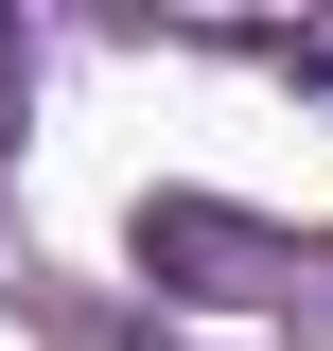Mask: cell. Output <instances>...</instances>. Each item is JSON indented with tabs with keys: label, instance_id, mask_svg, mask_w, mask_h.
<instances>
[{
	"label": "cell",
	"instance_id": "obj_1",
	"mask_svg": "<svg viewBox=\"0 0 333 351\" xmlns=\"http://www.w3.org/2000/svg\"><path fill=\"white\" fill-rule=\"evenodd\" d=\"M263 53H281V71H316V88H333V36H263Z\"/></svg>",
	"mask_w": 333,
	"mask_h": 351
},
{
	"label": "cell",
	"instance_id": "obj_2",
	"mask_svg": "<svg viewBox=\"0 0 333 351\" xmlns=\"http://www.w3.org/2000/svg\"><path fill=\"white\" fill-rule=\"evenodd\" d=\"M0 106H18V36H0Z\"/></svg>",
	"mask_w": 333,
	"mask_h": 351
}]
</instances>
